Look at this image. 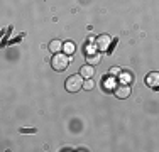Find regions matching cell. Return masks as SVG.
Returning <instances> with one entry per match:
<instances>
[{"mask_svg": "<svg viewBox=\"0 0 159 152\" xmlns=\"http://www.w3.org/2000/svg\"><path fill=\"white\" fill-rule=\"evenodd\" d=\"M51 64L56 71H64L70 64V56L68 54H61V52H56L51 59Z\"/></svg>", "mask_w": 159, "mask_h": 152, "instance_id": "obj_1", "label": "cell"}, {"mask_svg": "<svg viewBox=\"0 0 159 152\" xmlns=\"http://www.w3.org/2000/svg\"><path fill=\"white\" fill-rule=\"evenodd\" d=\"M83 83L85 81H83L81 74H73L66 79V90L71 91V93H76V91H80L83 88Z\"/></svg>", "mask_w": 159, "mask_h": 152, "instance_id": "obj_2", "label": "cell"}, {"mask_svg": "<svg viewBox=\"0 0 159 152\" xmlns=\"http://www.w3.org/2000/svg\"><path fill=\"white\" fill-rule=\"evenodd\" d=\"M95 44H97V47H98V51H107L108 47H110V44H112V39H110V36H107V34H102V36H98L97 39H95Z\"/></svg>", "mask_w": 159, "mask_h": 152, "instance_id": "obj_3", "label": "cell"}, {"mask_svg": "<svg viewBox=\"0 0 159 152\" xmlns=\"http://www.w3.org/2000/svg\"><path fill=\"white\" fill-rule=\"evenodd\" d=\"M113 93H115L117 98H127L129 95H130V86L129 85H124V83H120V85L115 86V90H113Z\"/></svg>", "mask_w": 159, "mask_h": 152, "instance_id": "obj_4", "label": "cell"}, {"mask_svg": "<svg viewBox=\"0 0 159 152\" xmlns=\"http://www.w3.org/2000/svg\"><path fill=\"white\" fill-rule=\"evenodd\" d=\"M146 85L151 86V88H159V73L152 71L146 76Z\"/></svg>", "mask_w": 159, "mask_h": 152, "instance_id": "obj_5", "label": "cell"}, {"mask_svg": "<svg viewBox=\"0 0 159 152\" xmlns=\"http://www.w3.org/2000/svg\"><path fill=\"white\" fill-rule=\"evenodd\" d=\"M80 74H81L85 79H88V78H92V76L95 74V68H93L92 64H85V66L81 68V71H80Z\"/></svg>", "mask_w": 159, "mask_h": 152, "instance_id": "obj_6", "label": "cell"}, {"mask_svg": "<svg viewBox=\"0 0 159 152\" xmlns=\"http://www.w3.org/2000/svg\"><path fill=\"white\" fill-rule=\"evenodd\" d=\"M49 51H51L52 54H56V52L63 51V42H61L59 39H54V41H51V42H49Z\"/></svg>", "mask_w": 159, "mask_h": 152, "instance_id": "obj_7", "label": "cell"}, {"mask_svg": "<svg viewBox=\"0 0 159 152\" xmlns=\"http://www.w3.org/2000/svg\"><path fill=\"white\" fill-rule=\"evenodd\" d=\"M86 61H88V64H92V66H97L102 61V54L100 52H92V54L86 56Z\"/></svg>", "mask_w": 159, "mask_h": 152, "instance_id": "obj_8", "label": "cell"}, {"mask_svg": "<svg viewBox=\"0 0 159 152\" xmlns=\"http://www.w3.org/2000/svg\"><path fill=\"white\" fill-rule=\"evenodd\" d=\"M63 51H64V54H68V56L73 54L75 52V44L73 42H64L63 44Z\"/></svg>", "mask_w": 159, "mask_h": 152, "instance_id": "obj_9", "label": "cell"}, {"mask_svg": "<svg viewBox=\"0 0 159 152\" xmlns=\"http://www.w3.org/2000/svg\"><path fill=\"white\" fill-rule=\"evenodd\" d=\"M93 86H95V83L92 81V78H88L85 83H83V88L85 90H93Z\"/></svg>", "mask_w": 159, "mask_h": 152, "instance_id": "obj_10", "label": "cell"}, {"mask_svg": "<svg viewBox=\"0 0 159 152\" xmlns=\"http://www.w3.org/2000/svg\"><path fill=\"white\" fill-rule=\"evenodd\" d=\"M129 79H130V76H129L127 73H124L122 74V83H124V85H129Z\"/></svg>", "mask_w": 159, "mask_h": 152, "instance_id": "obj_11", "label": "cell"}]
</instances>
